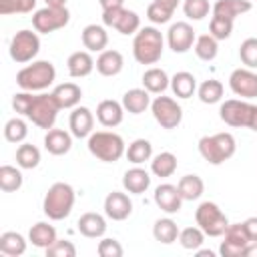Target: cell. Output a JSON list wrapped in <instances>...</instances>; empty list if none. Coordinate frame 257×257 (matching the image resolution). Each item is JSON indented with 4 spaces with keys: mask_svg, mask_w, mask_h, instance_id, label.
I'll return each instance as SVG.
<instances>
[{
    "mask_svg": "<svg viewBox=\"0 0 257 257\" xmlns=\"http://www.w3.org/2000/svg\"><path fill=\"white\" fill-rule=\"evenodd\" d=\"M74 199H76V193L72 185L58 181L48 187L44 201H42V211L50 221H62L72 213Z\"/></svg>",
    "mask_w": 257,
    "mask_h": 257,
    "instance_id": "obj_1",
    "label": "cell"
},
{
    "mask_svg": "<svg viewBox=\"0 0 257 257\" xmlns=\"http://www.w3.org/2000/svg\"><path fill=\"white\" fill-rule=\"evenodd\" d=\"M163 34L155 26H143L133 38V56L139 64H157L163 56Z\"/></svg>",
    "mask_w": 257,
    "mask_h": 257,
    "instance_id": "obj_2",
    "label": "cell"
},
{
    "mask_svg": "<svg viewBox=\"0 0 257 257\" xmlns=\"http://www.w3.org/2000/svg\"><path fill=\"white\" fill-rule=\"evenodd\" d=\"M56 78V68L50 60H32L16 72V84L28 92H40L48 88Z\"/></svg>",
    "mask_w": 257,
    "mask_h": 257,
    "instance_id": "obj_3",
    "label": "cell"
},
{
    "mask_svg": "<svg viewBox=\"0 0 257 257\" xmlns=\"http://www.w3.org/2000/svg\"><path fill=\"white\" fill-rule=\"evenodd\" d=\"M92 157L102 163H116L126 153V145L118 133L112 131H94L86 143Z\"/></svg>",
    "mask_w": 257,
    "mask_h": 257,
    "instance_id": "obj_4",
    "label": "cell"
},
{
    "mask_svg": "<svg viewBox=\"0 0 257 257\" xmlns=\"http://www.w3.org/2000/svg\"><path fill=\"white\" fill-rule=\"evenodd\" d=\"M237 151V141L231 133H215L199 139V153L209 165H221L229 161Z\"/></svg>",
    "mask_w": 257,
    "mask_h": 257,
    "instance_id": "obj_5",
    "label": "cell"
},
{
    "mask_svg": "<svg viewBox=\"0 0 257 257\" xmlns=\"http://www.w3.org/2000/svg\"><path fill=\"white\" fill-rule=\"evenodd\" d=\"M58 110L60 104L56 102L54 94L50 92H40V94H32V100H30V106L26 110V118L36 124L38 128H44V131H50L56 122V116H58Z\"/></svg>",
    "mask_w": 257,
    "mask_h": 257,
    "instance_id": "obj_6",
    "label": "cell"
},
{
    "mask_svg": "<svg viewBox=\"0 0 257 257\" xmlns=\"http://www.w3.org/2000/svg\"><path fill=\"white\" fill-rule=\"evenodd\" d=\"M195 223L203 229V233L207 237H223V233L229 227L227 215L213 201H203L197 207V211H195Z\"/></svg>",
    "mask_w": 257,
    "mask_h": 257,
    "instance_id": "obj_7",
    "label": "cell"
},
{
    "mask_svg": "<svg viewBox=\"0 0 257 257\" xmlns=\"http://www.w3.org/2000/svg\"><path fill=\"white\" fill-rule=\"evenodd\" d=\"M40 52V38L36 32L32 30H18L12 40H10V46H8V54L10 58L16 62V64H26V62H32L36 58V54Z\"/></svg>",
    "mask_w": 257,
    "mask_h": 257,
    "instance_id": "obj_8",
    "label": "cell"
},
{
    "mask_svg": "<svg viewBox=\"0 0 257 257\" xmlns=\"http://www.w3.org/2000/svg\"><path fill=\"white\" fill-rule=\"evenodd\" d=\"M70 12L66 6H44L32 14V26L40 34H50L54 30H60L68 24Z\"/></svg>",
    "mask_w": 257,
    "mask_h": 257,
    "instance_id": "obj_9",
    "label": "cell"
},
{
    "mask_svg": "<svg viewBox=\"0 0 257 257\" xmlns=\"http://www.w3.org/2000/svg\"><path fill=\"white\" fill-rule=\"evenodd\" d=\"M151 112H153V118L167 131L177 128L183 120V108L171 96H163V94L155 96L151 100Z\"/></svg>",
    "mask_w": 257,
    "mask_h": 257,
    "instance_id": "obj_10",
    "label": "cell"
},
{
    "mask_svg": "<svg viewBox=\"0 0 257 257\" xmlns=\"http://www.w3.org/2000/svg\"><path fill=\"white\" fill-rule=\"evenodd\" d=\"M251 112H253V104L243 98H229L219 108L221 120L233 128H249Z\"/></svg>",
    "mask_w": 257,
    "mask_h": 257,
    "instance_id": "obj_11",
    "label": "cell"
},
{
    "mask_svg": "<svg viewBox=\"0 0 257 257\" xmlns=\"http://www.w3.org/2000/svg\"><path fill=\"white\" fill-rule=\"evenodd\" d=\"M102 22L104 26L114 28L116 32L128 36V34H137L141 28V18L135 10H128L124 6L118 8H110V10H102Z\"/></svg>",
    "mask_w": 257,
    "mask_h": 257,
    "instance_id": "obj_12",
    "label": "cell"
},
{
    "mask_svg": "<svg viewBox=\"0 0 257 257\" xmlns=\"http://www.w3.org/2000/svg\"><path fill=\"white\" fill-rule=\"evenodd\" d=\"M249 237L245 233L243 223H229L227 231L223 233V243L219 247V253L223 257H243L245 247L249 245Z\"/></svg>",
    "mask_w": 257,
    "mask_h": 257,
    "instance_id": "obj_13",
    "label": "cell"
},
{
    "mask_svg": "<svg viewBox=\"0 0 257 257\" xmlns=\"http://www.w3.org/2000/svg\"><path fill=\"white\" fill-rule=\"evenodd\" d=\"M229 88L235 96H241L243 100L257 96V72L253 68H235L229 76Z\"/></svg>",
    "mask_w": 257,
    "mask_h": 257,
    "instance_id": "obj_14",
    "label": "cell"
},
{
    "mask_svg": "<svg viewBox=\"0 0 257 257\" xmlns=\"http://www.w3.org/2000/svg\"><path fill=\"white\" fill-rule=\"evenodd\" d=\"M195 40H197V34H195V30L189 22H183V20L175 22L167 30V44L177 54H183V52L191 50Z\"/></svg>",
    "mask_w": 257,
    "mask_h": 257,
    "instance_id": "obj_15",
    "label": "cell"
},
{
    "mask_svg": "<svg viewBox=\"0 0 257 257\" xmlns=\"http://www.w3.org/2000/svg\"><path fill=\"white\" fill-rule=\"evenodd\" d=\"M153 199H155V205L165 211L167 215H175L181 211V205H183V197L177 189V185H171V183H161L155 193H153Z\"/></svg>",
    "mask_w": 257,
    "mask_h": 257,
    "instance_id": "obj_16",
    "label": "cell"
},
{
    "mask_svg": "<svg viewBox=\"0 0 257 257\" xmlns=\"http://www.w3.org/2000/svg\"><path fill=\"white\" fill-rule=\"evenodd\" d=\"M133 213V201L122 191H112L104 199V215L112 221H124Z\"/></svg>",
    "mask_w": 257,
    "mask_h": 257,
    "instance_id": "obj_17",
    "label": "cell"
},
{
    "mask_svg": "<svg viewBox=\"0 0 257 257\" xmlns=\"http://www.w3.org/2000/svg\"><path fill=\"white\" fill-rule=\"evenodd\" d=\"M68 128L72 133V137L76 139H84L90 137L94 131V114L90 112V108L86 106H74L70 116H68Z\"/></svg>",
    "mask_w": 257,
    "mask_h": 257,
    "instance_id": "obj_18",
    "label": "cell"
},
{
    "mask_svg": "<svg viewBox=\"0 0 257 257\" xmlns=\"http://www.w3.org/2000/svg\"><path fill=\"white\" fill-rule=\"evenodd\" d=\"M96 118L106 128L118 126L122 122V118H124V106H122V102H116L112 98L100 100L98 106H96Z\"/></svg>",
    "mask_w": 257,
    "mask_h": 257,
    "instance_id": "obj_19",
    "label": "cell"
},
{
    "mask_svg": "<svg viewBox=\"0 0 257 257\" xmlns=\"http://www.w3.org/2000/svg\"><path fill=\"white\" fill-rule=\"evenodd\" d=\"M44 149L54 155V157H60V155H66L70 149H72V133L64 131V128H50L46 131V137H44Z\"/></svg>",
    "mask_w": 257,
    "mask_h": 257,
    "instance_id": "obj_20",
    "label": "cell"
},
{
    "mask_svg": "<svg viewBox=\"0 0 257 257\" xmlns=\"http://www.w3.org/2000/svg\"><path fill=\"white\" fill-rule=\"evenodd\" d=\"M76 229L86 239H100L106 233V219L98 213H84L76 221Z\"/></svg>",
    "mask_w": 257,
    "mask_h": 257,
    "instance_id": "obj_21",
    "label": "cell"
},
{
    "mask_svg": "<svg viewBox=\"0 0 257 257\" xmlns=\"http://www.w3.org/2000/svg\"><path fill=\"white\" fill-rule=\"evenodd\" d=\"M66 68H68V74L72 78H84L96 68V62L88 50H76L68 56Z\"/></svg>",
    "mask_w": 257,
    "mask_h": 257,
    "instance_id": "obj_22",
    "label": "cell"
},
{
    "mask_svg": "<svg viewBox=\"0 0 257 257\" xmlns=\"http://www.w3.org/2000/svg\"><path fill=\"white\" fill-rule=\"evenodd\" d=\"M82 44L88 52H102L106 50V44H108V32L104 26L100 24H86L82 28Z\"/></svg>",
    "mask_w": 257,
    "mask_h": 257,
    "instance_id": "obj_23",
    "label": "cell"
},
{
    "mask_svg": "<svg viewBox=\"0 0 257 257\" xmlns=\"http://www.w3.org/2000/svg\"><path fill=\"white\" fill-rule=\"evenodd\" d=\"M122 187H124V191L128 195H143L151 187V175H149V171H145L139 165H135L133 169H128L124 173Z\"/></svg>",
    "mask_w": 257,
    "mask_h": 257,
    "instance_id": "obj_24",
    "label": "cell"
},
{
    "mask_svg": "<svg viewBox=\"0 0 257 257\" xmlns=\"http://www.w3.org/2000/svg\"><path fill=\"white\" fill-rule=\"evenodd\" d=\"M122 68H124V58L118 50H112V48L102 50L96 58V70L102 76H116L120 74Z\"/></svg>",
    "mask_w": 257,
    "mask_h": 257,
    "instance_id": "obj_25",
    "label": "cell"
},
{
    "mask_svg": "<svg viewBox=\"0 0 257 257\" xmlns=\"http://www.w3.org/2000/svg\"><path fill=\"white\" fill-rule=\"evenodd\" d=\"M171 86V78L163 68L151 66L143 72V88H147L151 94H163Z\"/></svg>",
    "mask_w": 257,
    "mask_h": 257,
    "instance_id": "obj_26",
    "label": "cell"
},
{
    "mask_svg": "<svg viewBox=\"0 0 257 257\" xmlns=\"http://www.w3.org/2000/svg\"><path fill=\"white\" fill-rule=\"evenodd\" d=\"M122 106L131 114H141L151 106V92L147 88H131L122 96Z\"/></svg>",
    "mask_w": 257,
    "mask_h": 257,
    "instance_id": "obj_27",
    "label": "cell"
},
{
    "mask_svg": "<svg viewBox=\"0 0 257 257\" xmlns=\"http://www.w3.org/2000/svg\"><path fill=\"white\" fill-rule=\"evenodd\" d=\"M56 239H58V237H56V229H54L52 225L44 223V221L34 223V225L30 227V231H28V241H30L34 247L44 249V251H46Z\"/></svg>",
    "mask_w": 257,
    "mask_h": 257,
    "instance_id": "obj_28",
    "label": "cell"
},
{
    "mask_svg": "<svg viewBox=\"0 0 257 257\" xmlns=\"http://www.w3.org/2000/svg\"><path fill=\"white\" fill-rule=\"evenodd\" d=\"M251 8H253L251 0H217L213 4V14L229 18V20H235L237 16L249 12Z\"/></svg>",
    "mask_w": 257,
    "mask_h": 257,
    "instance_id": "obj_29",
    "label": "cell"
},
{
    "mask_svg": "<svg viewBox=\"0 0 257 257\" xmlns=\"http://www.w3.org/2000/svg\"><path fill=\"white\" fill-rule=\"evenodd\" d=\"M171 90L177 98H191L197 92V78L187 70L175 72L171 76Z\"/></svg>",
    "mask_w": 257,
    "mask_h": 257,
    "instance_id": "obj_30",
    "label": "cell"
},
{
    "mask_svg": "<svg viewBox=\"0 0 257 257\" xmlns=\"http://www.w3.org/2000/svg\"><path fill=\"white\" fill-rule=\"evenodd\" d=\"M56 102L60 104V108H74L78 106L80 98H82V90L78 84L74 82H64V84H58L54 90H52Z\"/></svg>",
    "mask_w": 257,
    "mask_h": 257,
    "instance_id": "obj_31",
    "label": "cell"
},
{
    "mask_svg": "<svg viewBox=\"0 0 257 257\" xmlns=\"http://www.w3.org/2000/svg\"><path fill=\"white\" fill-rule=\"evenodd\" d=\"M177 189H179L183 201H197L205 191V183H203V179L199 175L193 173V175L181 177L179 183H177Z\"/></svg>",
    "mask_w": 257,
    "mask_h": 257,
    "instance_id": "obj_32",
    "label": "cell"
},
{
    "mask_svg": "<svg viewBox=\"0 0 257 257\" xmlns=\"http://www.w3.org/2000/svg\"><path fill=\"white\" fill-rule=\"evenodd\" d=\"M179 233H181V231H179L177 223H175L173 219H169V217L157 219L155 225H153V237H155V241H159V243H163V245L175 243V241L179 239Z\"/></svg>",
    "mask_w": 257,
    "mask_h": 257,
    "instance_id": "obj_33",
    "label": "cell"
},
{
    "mask_svg": "<svg viewBox=\"0 0 257 257\" xmlns=\"http://www.w3.org/2000/svg\"><path fill=\"white\" fill-rule=\"evenodd\" d=\"M26 251V239L16 231H6L0 235V253L8 257H20Z\"/></svg>",
    "mask_w": 257,
    "mask_h": 257,
    "instance_id": "obj_34",
    "label": "cell"
},
{
    "mask_svg": "<svg viewBox=\"0 0 257 257\" xmlns=\"http://www.w3.org/2000/svg\"><path fill=\"white\" fill-rule=\"evenodd\" d=\"M175 171H177V157L173 153L163 151L151 159V173L155 177L165 179V177H171Z\"/></svg>",
    "mask_w": 257,
    "mask_h": 257,
    "instance_id": "obj_35",
    "label": "cell"
},
{
    "mask_svg": "<svg viewBox=\"0 0 257 257\" xmlns=\"http://www.w3.org/2000/svg\"><path fill=\"white\" fill-rule=\"evenodd\" d=\"M126 159L133 165H143L145 161L153 159V145L147 139H135L128 147H126Z\"/></svg>",
    "mask_w": 257,
    "mask_h": 257,
    "instance_id": "obj_36",
    "label": "cell"
},
{
    "mask_svg": "<svg viewBox=\"0 0 257 257\" xmlns=\"http://www.w3.org/2000/svg\"><path fill=\"white\" fill-rule=\"evenodd\" d=\"M193 50H195V54H197L201 60L211 62V60L217 58L219 40H217L215 36H211V34H201V36H197V40H195V44H193Z\"/></svg>",
    "mask_w": 257,
    "mask_h": 257,
    "instance_id": "obj_37",
    "label": "cell"
},
{
    "mask_svg": "<svg viewBox=\"0 0 257 257\" xmlns=\"http://www.w3.org/2000/svg\"><path fill=\"white\" fill-rule=\"evenodd\" d=\"M223 90L225 88L217 78H209V80H203L197 86V96L205 104H215V102H219L223 98Z\"/></svg>",
    "mask_w": 257,
    "mask_h": 257,
    "instance_id": "obj_38",
    "label": "cell"
},
{
    "mask_svg": "<svg viewBox=\"0 0 257 257\" xmlns=\"http://www.w3.org/2000/svg\"><path fill=\"white\" fill-rule=\"evenodd\" d=\"M40 163V151L32 143H22L16 149V165L20 169H36Z\"/></svg>",
    "mask_w": 257,
    "mask_h": 257,
    "instance_id": "obj_39",
    "label": "cell"
},
{
    "mask_svg": "<svg viewBox=\"0 0 257 257\" xmlns=\"http://www.w3.org/2000/svg\"><path fill=\"white\" fill-rule=\"evenodd\" d=\"M22 187V173L12 165L0 167V189L4 193H16Z\"/></svg>",
    "mask_w": 257,
    "mask_h": 257,
    "instance_id": "obj_40",
    "label": "cell"
},
{
    "mask_svg": "<svg viewBox=\"0 0 257 257\" xmlns=\"http://www.w3.org/2000/svg\"><path fill=\"white\" fill-rule=\"evenodd\" d=\"M205 233H203V229L197 225V227H185L181 233H179V243H181V247L183 249H187V251H197L203 243H205Z\"/></svg>",
    "mask_w": 257,
    "mask_h": 257,
    "instance_id": "obj_41",
    "label": "cell"
},
{
    "mask_svg": "<svg viewBox=\"0 0 257 257\" xmlns=\"http://www.w3.org/2000/svg\"><path fill=\"white\" fill-rule=\"evenodd\" d=\"M26 135H28V126H26V122L22 118L14 116V118L6 120V124H4V139L8 143L18 145V143H22L26 139Z\"/></svg>",
    "mask_w": 257,
    "mask_h": 257,
    "instance_id": "obj_42",
    "label": "cell"
},
{
    "mask_svg": "<svg viewBox=\"0 0 257 257\" xmlns=\"http://www.w3.org/2000/svg\"><path fill=\"white\" fill-rule=\"evenodd\" d=\"M36 8V0H0V14H28Z\"/></svg>",
    "mask_w": 257,
    "mask_h": 257,
    "instance_id": "obj_43",
    "label": "cell"
},
{
    "mask_svg": "<svg viewBox=\"0 0 257 257\" xmlns=\"http://www.w3.org/2000/svg\"><path fill=\"white\" fill-rule=\"evenodd\" d=\"M233 22L235 20H229V18H223V16H211V22H209V34L215 36L217 40H225L231 36L233 32Z\"/></svg>",
    "mask_w": 257,
    "mask_h": 257,
    "instance_id": "obj_44",
    "label": "cell"
},
{
    "mask_svg": "<svg viewBox=\"0 0 257 257\" xmlns=\"http://www.w3.org/2000/svg\"><path fill=\"white\" fill-rule=\"evenodd\" d=\"M209 10H213L209 0H185L183 2V12L191 20H203L209 14Z\"/></svg>",
    "mask_w": 257,
    "mask_h": 257,
    "instance_id": "obj_45",
    "label": "cell"
},
{
    "mask_svg": "<svg viewBox=\"0 0 257 257\" xmlns=\"http://www.w3.org/2000/svg\"><path fill=\"white\" fill-rule=\"evenodd\" d=\"M239 58L247 68H257V38H245L239 46Z\"/></svg>",
    "mask_w": 257,
    "mask_h": 257,
    "instance_id": "obj_46",
    "label": "cell"
},
{
    "mask_svg": "<svg viewBox=\"0 0 257 257\" xmlns=\"http://www.w3.org/2000/svg\"><path fill=\"white\" fill-rule=\"evenodd\" d=\"M173 12H175V10H171V8H167V6H161L159 2H151V4L147 6V18H149L153 24H165V22H169L171 16H173Z\"/></svg>",
    "mask_w": 257,
    "mask_h": 257,
    "instance_id": "obj_47",
    "label": "cell"
},
{
    "mask_svg": "<svg viewBox=\"0 0 257 257\" xmlns=\"http://www.w3.org/2000/svg\"><path fill=\"white\" fill-rule=\"evenodd\" d=\"M48 257H74L76 255V247L70 241L64 239H56L48 249H46Z\"/></svg>",
    "mask_w": 257,
    "mask_h": 257,
    "instance_id": "obj_48",
    "label": "cell"
},
{
    "mask_svg": "<svg viewBox=\"0 0 257 257\" xmlns=\"http://www.w3.org/2000/svg\"><path fill=\"white\" fill-rule=\"evenodd\" d=\"M96 251H98L100 257H122V253H124L122 245L116 239H108V237L102 239V241H98Z\"/></svg>",
    "mask_w": 257,
    "mask_h": 257,
    "instance_id": "obj_49",
    "label": "cell"
},
{
    "mask_svg": "<svg viewBox=\"0 0 257 257\" xmlns=\"http://www.w3.org/2000/svg\"><path fill=\"white\" fill-rule=\"evenodd\" d=\"M243 227H245V233L249 237V241H257V217H249L243 221Z\"/></svg>",
    "mask_w": 257,
    "mask_h": 257,
    "instance_id": "obj_50",
    "label": "cell"
},
{
    "mask_svg": "<svg viewBox=\"0 0 257 257\" xmlns=\"http://www.w3.org/2000/svg\"><path fill=\"white\" fill-rule=\"evenodd\" d=\"M98 2H100V8H102V10H110V8L124 6V0H98Z\"/></svg>",
    "mask_w": 257,
    "mask_h": 257,
    "instance_id": "obj_51",
    "label": "cell"
},
{
    "mask_svg": "<svg viewBox=\"0 0 257 257\" xmlns=\"http://www.w3.org/2000/svg\"><path fill=\"white\" fill-rule=\"evenodd\" d=\"M243 257H257V241H253V243H249V245L245 247Z\"/></svg>",
    "mask_w": 257,
    "mask_h": 257,
    "instance_id": "obj_52",
    "label": "cell"
},
{
    "mask_svg": "<svg viewBox=\"0 0 257 257\" xmlns=\"http://www.w3.org/2000/svg\"><path fill=\"white\" fill-rule=\"evenodd\" d=\"M155 2H159L161 6H167L171 10H177V6H179V0H155Z\"/></svg>",
    "mask_w": 257,
    "mask_h": 257,
    "instance_id": "obj_53",
    "label": "cell"
},
{
    "mask_svg": "<svg viewBox=\"0 0 257 257\" xmlns=\"http://www.w3.org/2000/svg\"><path fill=\"white\" fill-rule=\"evenodd\" d=\"M251 131H257V104H253V112H251V122H249Z\"/></svg>",
    "mask_w": 257,
    "mask_h": 257,
    "instance_id": "obj_54",
    "label": "cell"
},
{
    "mask_svg": "<svg viewBox=\"0 0 257 257\" xmlns=\"http://www.w3.org/2000/svg\"><path fill=\"white\" fill-rule=\"evenodd\" d=\"M195 253H197L199 257H215V253H213L211 249H201V247H199V249H197Z\"/></svg>",
    "mask_w": 257,
    "mask_h": 257,
    "instance_id": "obj_55",
    "label": "cell"
},
{
    "mask_svg": "<svg viewBox=\"0 0 257 257\" xmlns=\"http://www.w3.org/2000/svg\"><path fill=\"white\" fill-rule=\"evenodd\" d=\"M48 6H66V0H44Z\"/></svg>",
    "mask_w": 257,
    "mask_h": 257,
    "instance_id": "obj_56",
    "label": "cell"
}]
</instances>
